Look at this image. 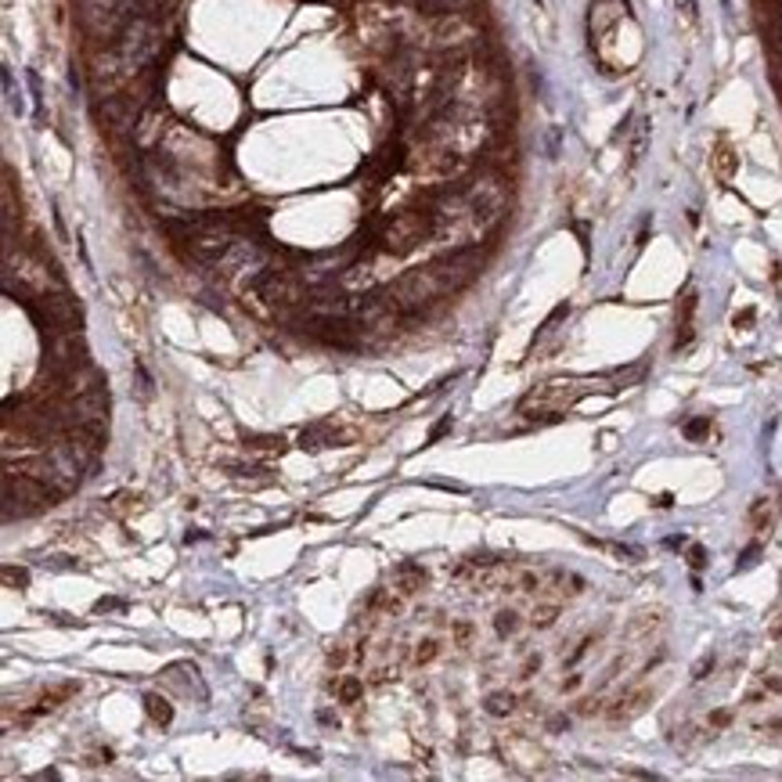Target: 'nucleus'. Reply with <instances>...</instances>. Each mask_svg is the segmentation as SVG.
Instances as JSON below:
<instances>
[{"label":"nucleus","instance_id":"18","mask_svg":"<svg viewBox=\"0 0 782 782\" xmlns=\"http://www.w3.org/2000/svg\"><path fill=\"white\" fill-rule=\"evenodd\" d=\"M472 634H476V628L469 624V620H454V624H451V642L458 649H469L472 645Z\"/></svg>","mask_w":782,"mask_h":782},{"label":"nucleus","instance_id":"10","mask_svg":"<svg viewBox=\"0 0 782 782\" xmlns=\"http://www.w3.org/2000/svg\"><path fill=\"white\" fill-rule=\"evenodd\" d=\"M516 703H519L516 692H490V696L483 699V707H487L490 717H508V714L516 710Z\"/></svg>","mask_w":782,"mask_h":782},{"label":"nucleus","instance_id":"22","mask_svg":"<svg viewBox=\"0 0 782 782\" xmlns=\"http://www.w3.org/2000/svg\"><path fill=\"white\" fill-rule=\"evenodd\" d=\"M4 584H11V588H26V584H29V573H26V570H14V566H4Z\"/></svg>","mask_w":782,"mask_h":782},{"label":"nucleus","instance_id":"16","mask_svg":"<svg viewBox=\"0 0 782 782\" xmlns=\"http://www.w3.org/2000/svg\"><path fill=\"white\" fill-rule=\"evenodd\" d=\"M494 631H498L501 638H512L519 631V613L516 610H501L498 616H494Z\"/></svg>","mask_w":782,"mask_h":782},{"label":"nucleus","instance_id":"36","mask_svg":"<svg viewBox=\"0 0 782 782\" xmlns=\"http://www.w3.org/2000/svg\"><path fill=\"white\" fill-rule=\"evenodd\" d=\"M772 728H775V732H782V721H775V725H772Z\"/></svg>","mask_w":782,"mask_h":782},{"label":"nucleus","instance_id":"13","mask_svg":"<svg viewBox=\"0 0 782 782\" xmlns=\"http://www.w3.org/2000/svg\"><path fill=\"white\" fill-rule=\"evenodd\" d=\"M714 170H717V177L728 181L732 173H736V152H732L728 145H717L714 148Z\"/></svg>","mask_w":782,"mask_h":782},{"label":"nucleus","instance_id":"3","mask_svg":"<svg viewBox=\"0 0 782 782\" xmlns=\"http://www.w3.org/2000/svg\"><path fill=\"white\" fill-rule=\"evenodd\" d=\"M58 490H47V483L33 480V476H14L8 469L4 476V505H26V512H40V508H51V501H58Z\"/></svg>","mask_w":782,"mask_h":782},{"label":"nucleus","instance_id":"27","mask_svg":"<svg viewBox=\"0 0 782 782\" xmlns=\"http://www.w3.org/2000/svg\"><path fill=\"white\" fill-rule=\"evenodd\" d=\"M346 660H350L346 649H332V652H328V667H343Z\"/></svg>","mask_w":782,"mask_h":782},{"label":"nucleus","instance_id":"25","mask_svg":"<svg viewBox=\"0 0 782 782\" xmlns=\"http://www.w3.org/2000/svg\"><path fill=\"white\" fill-rule=\"evenodd\" d=\"M689 559H692L696 570H703V566H707V548H703V545H692V548H689Z\"/></svg>","mask_w":782,"mask_h":782},{"label":"nucleus","instance_id":"26","mask_svg":"<svg viewBox=\"0 0 782 782\" xmlns=\"http://www.w3.org/2000/svg\"><path fill=\"white\" fill-rule=\"evenodd\" d=\"M119 599H98V602H94V613H108V610H119Z\"/></svg>","mask_w":782,"mask_h":782},{"label":"nucleus","instance_id":"5","mask_svg":"<svg viewBox=\"0 0 782 782\" xmlns=\"http://www.w3.org/2000/svg\"><path fill=\"white\" fill-rule=\"evenodd\" d=\"M257 289H260L263 303H270L274 310H292L303 303V281L292 270H263Z\"/></svg>","mask_w":782,"mask_h":782},{"label":"nucleus","instance_id":"12","mask_svg":"<svg viewBox=\"0 0 782 782\" xmlns=\"http://www.w3.org/2000/svg\"><path fill=\"white\" fill-rule=\"evenodd\" d=\"M772 519H775V505H772V498H757L754 508H750V523H754L757 530H768Z\"/></svg>","mask_w":782,"mask_h":782},{"label":"nucleus","instance_id":"23","mask_svg":"<svg viewBox=\"0 0 782 782\" xmlns=\"http://www.w3.org/2000/svg\"><path fill=\"white\" fill-rule=\"evenodd\" d=\"M656 616H660V613H642V616H638L634 624H631V631H628V634H645L649 628H656Z\"/></svg>","mask_w":782,"mask_h":782},{"label":"nucleus","instance_id":"9","mask_svg":"<svg viewBox=\"0 0 782 782\" xmlns=\"http://www.w3.org/2000/svg\"><path fill=\"white\" fill-rule=\"evenodd\" d=\"M393 581H397V592H404V595H419L422 588H425V570L419 563H401L393 573Z\"/></svg>","mask_w":782,"mask_h":782},{"label":"nucleus","instance_id":"14","mask_svg":"<svg viewBox=\"0 0 782 782\" xmlns=\"http://www.w3.org/2000/svg\"><path fill=\"white\" fill-rule=\"evenodd\" d=\"M335 696H339V703L354 707L357 699L364 696V681H361V678H343L339 685H335Z\"/></svg>","mask_w":782,"mask_h":782},{"label":"nucleus","instance_id":"21","mask_svg":"<svg viewBox=\"0 0 782 782\" xmlns=\"http://www.w3.org/2000/svg\"><path fill=\"white\" fill-rule=\"evenodd\" d=\"M519 588H523L526 595L541 592V573H534V570H523V573H519Z\"/></svg>","mask_w":782,"mask_h":782},{"label":"nucleus","instance_id":"11","mask_svg":"<svg viewBox=\"0 0 782 782\" xmlns=\"http://www.w3.org/2000/svg\"><path fill=\"white\" fill-rule=\"evenodd\" d=\"M145 710H148V717H152L155 725H170V721H173L170 699H163L159 692H148V696H145Z\"/></svg>","mask_w":782,"mask_h":782},{"label":"nucleus","instance_id":"4","mask_svg":"<svg viewBox=\"0 0 782 782\" xmlns=\"http://www.w3.org/2000/svg\"><path fill=\"white\" fill-rule=\"evenodd\" d=\"M43 357H47V368L54 372H79L83 368V339L79 332H43Z\"/></svg>","mask_w":782,"mask_h":782},{"label":"nucleus","instance_id":"7","mask_svg":"<svg viewBox=\"0 0 782 782\" xmlns=\"http://www.w3.org/2000/svg\"><path fill=\"white\" fill-rule=\"evenodd\" d=\"M314 328L325 343L339 346V350H354L361 343V335H354L357 328L346 321V317H314Z\"/></svg>","mask_w":782,"mask_h":782},{"label":"nucleus","instance_id":"15","mask_svg":"<svg viewBox=\"0 0 782 782\" xmlns=\"http://www.w3.org/2000/svg\"><path fill=\"white\" fill-rule=\"evenodd\" d=\"M555 616H559V602H541L537 610L530 613V624L545 631V628H552V624H555Z\"/></svg>","mask_w":782,"mask_h":782},{"label":"nucleus","instance_id":"29","mask_svg":"<svg viewBox=\"0 0 782 782\" xmlns=\"http://www.w3.org/2000/svg\"><path fill=\"white\" fill-rule=\"evenodd\" d=\"M447 429H451V414H443V419L433 425V433H429V437H433V440H440L443 433H447Z\"/></svg>","mask_w":782,"mask_h":782},{"label":"nucleus","instance_id":"24","mask_svg":"<svg viewBox=\"0 0 782 782\" xmlns=\"http://www.w3.org/2000/svg\"><path fill=\"white\" fill-rule=\"evenodd\" d=\"M245 443H260L263 451H270V447H278V451H281V447H285L281 437H257V433H245Z\"/></svg>","mask_w":782,"mask_h":782},{"label":"nucleus","instance_id":"33","mask_svg":"<svg viewBox=\"0 0 782 782\" xmlns=\"http://www.w3.org/2000/svg\"><path fill=\"white\" fill-rule=\"evenodd\" d=\"M537 667H541V656H530V660H526V667H523V678H530Z\"/></svg>","mask_w":782,"mask_h":782},{"label":"nucleus","instance_id":"6","mask_svg":"<svg viewBox=\"0 0 782 782\" xmlns=\"http://www.w3.org/2000/svg\"><path fill=\"white\" fill-rule=\"evenodd\" d=\"M429 267H433V274L440 278L443 292L447 289H465V285L480 274V252L461 249V252H451V257H440L437 263H429Z\"/></svg>","mask_w":782,"mask_h":782},{"label":"nucleus","instance_id":"34","mask_svg":"<svg viewBox=\"0 0 782 782\" xmlns=\"http://www.w3.org/2000/svg\"><path fill=\"white\" fill-rule=\"evenodd\" d=\"M573 689H581V674H573V678L563 681V692H573Z\"/></svg>","mask_w":782,"mask_h":782},{"label":"nucleus","instance_id":"35","mask_svg":"<svg viewBox=\"0 0 782 782\" xmlns=\"http://www.w3.org/2000/svg\"><path fill=\"white\" fill-rule=\"evenodd\" d=\"M670 501H674L670 494H660V498H656V505H660V508H670Z\"/></svg>","mask_w":782,"mask_h":782},{"label":"nucleus","instance_id":"2","mask_svg":"<svg viewBox=\"0 0 782 782\" xmlns=\"http://www.w3.org/2000/svg\"><path fill=\"white\" fill-rule=\"evenodd\" d=\"M429 228H433V217L429 213H397V217L386 220V228L379 231V245L386 252H393V257H404V252H411L429 234Z\"/></svg>","mask_w":782,"mask_h":782},{"label":"nucleus","instance_id":"31","mask_svg":"<svg viewBox=\"0 0 782 782\" xmlns=\"http://www.w3.org/2000/svg\"><path fill=\"white\" fill-rule=\"evenodd\" d=\"M728 721H732V714H728V710H717V714H710V725H714V728H725Z\"/></svg>","mask_w":782,"mask_h":782},{"label":"nucleus","instance_id":"32","mask_svg":"<svg viewBox=\"0 0 782 782\" xmlns=\"http://www.w3.org/2000/svg\"><path fill=\"white\" fill-rule=\"evenodd\" d=\"M750 321H754V310H743V314H736V328H746Z\"/></svg>","mask_w":782,"mask_h":782},{"label":"nucleus","instance_id":"30","mask_svg":"<svg viewBox=\"0 0 782 782\" xmlns=\"http://www.w3.org/2000/svg\"><path fill=\"white\" fill-rule=\"evenodd\" d=\"M757 552H761L757 545H750V548H746V552L739 555V566H743V570H746V566H754V559H757Z\"/></svg>","mask_w":782,"mask_h":782},{"label":"nucleus","instance_id":"17","mask_svg":"<svg viewBox=\"0 0 782 782\" xmlns=\"http://www.w3.org/2000/svg\"><path fill=\"white\" fill-rule=\"evenodd\" d=\"M440 656V642H437V638H425V642H419V645H414V667H425V663H433Z\"/></svg>","mask_w":782,"mask_h":782},{"label":"nucleus","instance_id":"8","mask_svg":"<svg viewBox=\"0 0 782 782\" xmlns=\"http://www.w3.org/2000/svg\"><path fill=\"white\" fill-rule=\"evenodd\" d=\"M652 703V689H634L628 696H620L613 710H610V721H631V717H638L645 707Z\"/></svg>","mask_w":782,"mask_h":782},{"label":"nucleus","instance_id":"19","mask_svg":"<svg viewBox=\"0 0 782 782\" xmlns=\"http://www.w3.org/2000/svg\"><path fill=\"white\" fill-rule=\"evenodd\" d=\"M681 433H685V440H703V437L710 433V419H692V422H685Z\"/></svg>","mask_w":782,"mask_h":782},{"label":"nucleus","instance_id":"20","mask_svg":"<svg viewBox=\"0 0 782 782\" xmlns=\"http://www.w3.org/2000/svg\"><path fill=\"white\" fill-rule=\"evenodd\" d=\"M372 605H382V610H386V613H393V616L404 610V602L397 599V595H382V592H375V595H372Z\"/></svg>","mask_w":782,"mask_h":782},{"label":"nucleus","instance_id":"28","mask_svg":"<svg viewBox=\"0 0 782 782\" xmlns=\"http://www.w3.org/2000/svg\"><path fill=\"white\" fill-rule=\"evenodd\" d=\"M710 667H714V656H703V660H699V663H696V667H692V678H696V681H699V678H703V674H707V670H710Z\"/></svg>","mask_w":782,"mask_h":782},{"label":"nucleus","instance_id":"1","mask_svg":"<svg viewBox=\"0 0 782 782\" xmlns=\"http://www.w3.org/2000/svg\"><path fill=\"white\" fill-rule=\"evenodd\" d=\"M443 292L440 278L433 274V267H419V270H404L401 278L390 285V307L393 310H422L425 303H433Z\"/></svg>","mask_w":782,"mask_h":782}]
</instances>
